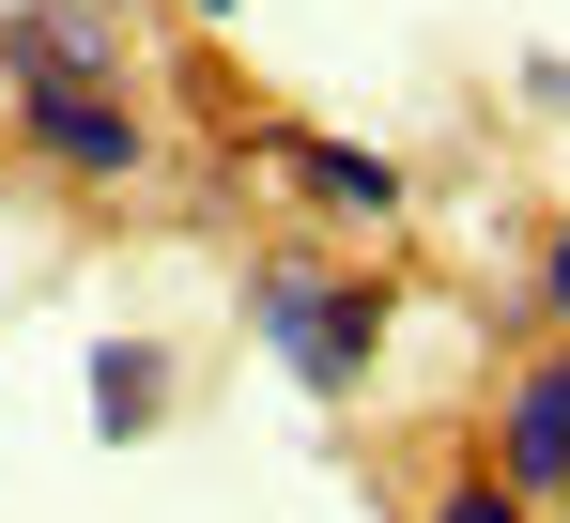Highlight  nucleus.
<instances>
[{
	"label": "nucleus",
	"instance_id": "f257e3e1",
	"mask_svg": "<svg viewBox=\"0 0 570 523\" xmlns=\"http://www.w3.org/2000/svg\"><path fill=\"white\" fill-rule=\"evenodd\" d=\"M0 62H16V139H31L47 170L124 185L139 155H155V124L124 108V78H108V62H78V31H62V16H16V31H0Z\"/></svg>",
	"mask_w": 570,
	"mask_h": 523
},
{
	"label": "nucleus",
	"instance_id": "f03ea898",
	"mask_svg": "<svg viewBox=\"0 0 570 523\" xmlns=\"http://www.w3.org/2000/svg\"><path fill=\"white\" fill-rule=\"evenodd\" d=\"M247 308H263V354H278L308 401H340V385L371 369V339H385V308L355 293V277H324V262H263Z\"/></svg>",
	"mask_w": 570,
	"mask_h": 523
},
{
	"label": "nucleus",
	"instance_id": "7ed1b4c3",
	"mask_svg": "<svg viewBox=\"0 0 570 523\" xmlns=\"http://www.w3.org/2000/svg\"><path fill=\"white\" fill-rule=\"evenodd\" d=\"M493 477H509L524 509L570 493V354H540V369L509 385V416H493Z\"/></svg>",
	"mask_w": 570,
	"mask_h": 523
},
{
	"label": "nucleus",
	"instance_id": "20e7f679",
	"mask_svg": "<svg viewBox=\"0 0 570 523\" xmlns=\"http://www.w3.org/2000/svg\"><path fill=\"white\" fill-rule=\"evenodd\" d=\"M263 155H278V170L308 185L324 216H401V170H385V155H355V139H308V124H278Z\"/></svg>",
	"mask_w": 570,
	"mask_h": 523
},
{
	"label": "nucleus",
	"instance_id": "39448f33",
	"mask_svg": "<svg viewBox=\"0 0 570 523\" xmlns=\"http://www.w3.org/2000/svg\"><path fill=\"white\" fill-rule=\"evenodd\" d=\"M155 401H170V385H155V339H94V432H155Z\"/></svg>",
	"mask_w": 570,
	"mask_h": 523
},
{
	"label": "nucleus",
	"instance_id": "423d86ee",
	"mask_svg": "<svg viewBox=\"0 0 570 523\" xmlns=\"http://www.w3.org/2000/svg\"><path fill=\"white\" fill-rule=\"evenodd\" d=\"M432 523H540V509H524L509 477H448V493H432Z\"/></svg>",
	"mask_w": 570,
	"mask_h": 523
},
{
	"label": "nucleus",
	"instance_id": "0eeeda50",
	"mask_svg": "<svg viewBox=\"0 0 570 523\" xmlns=\"http://www.w3.org/2000/svg\"><path fill=\"white\" fill-rule=\"evenodd\" d=\"M540 293H556V308H570V231H556V262H540Z\"/></svg>",
	"mask_w": 570,
	"mask_h": 523
},
{
	"label": "nucleus",
	"instance_id": "6e6552de",
	"mask_svg": "<svg viewBox=\"0 0 570 523\" xmlns=\"http://www.w3.org/2000/svg\"><path fill=\"white\" fill-rule=\"evenodd\" d=\"M540 92H556V108H570V62H540Z\"/></svg>",
	"mask_w": 570,
	"mask_h": 523
},
{
	"label": "nucleus",
	"instance_id": "1a4fd4ad",
	"mask_svg": "<svg viewBox=\"0 0 570 523\" xmlns=\"http://www.w3.org/2000/svg\"><path fill=\"white\" fill-rule=\"evenodd\" d=\"M186 16H232V0H186Z\"/></svg>",
	"mask_w": 570,
	"mask_h": 523
},
{
	"label": "nucleus",
	"instance_id": "9d476101",
	"mask_svg": "<svg viewBox=\"0 0 570 523\" xmlns=\"http://www.w3.org/2000/svg\"><path fill=\"white\" fill-rule=\"evenodd\" d=\"M556 509H570V493H556Z\"/></svg>",
	"mask_w": 570,
	"mask_h": 523
}]
</instances>
